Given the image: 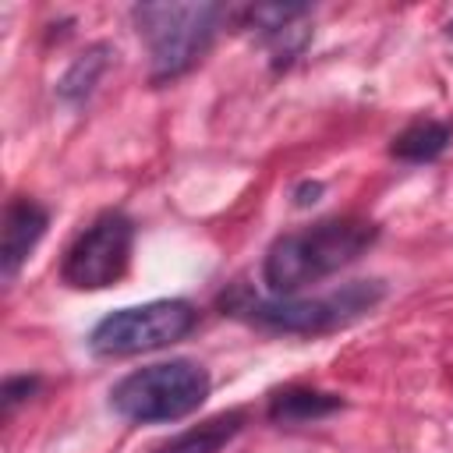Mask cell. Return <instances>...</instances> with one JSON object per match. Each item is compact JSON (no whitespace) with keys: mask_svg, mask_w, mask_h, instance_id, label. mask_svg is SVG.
<instances>
[{"mask_svg":"<svg viewBox=\"0 0 453 453\" xmlns=\"http://www.w3.org/2000/svg\"><path fill=\"white\" fill-rule=\"evenodd\" d=\"M379 237L372 219L336 216L315 226L283 234L269 244L262 258V283L273 297H294L297 290L354 265Z\"/></svg>","mask_w":453,"mask_h":453,"instance_id":"6da1fadb","label":"cell"},{"mask_svg":"<svg viewBox=\"0 0 453 453\" xmlns=\"http://www.w3.org/2000/svg\"><path fill=\"white\" fill-rule=\"evenodd\" d=\"M382 280H354L326 297H258L248 287H234L219 297L223 315H234L248 326L269 333H294V336H322L333 329L350 326L365 311L382 301Z\"/></svg>","mask_w":453,"mask_h":453,"instance_id":"7a4b0ae2","label":"cell"},{"mask_svg":"<svg viewBox=\"0 0 453 453\" xmlns=\"http://www.w3.org/2000/svg\"><path fill=\"white\" fill-rule=\"evenodd\" d=\"M226 14L230 11L219 4H138L131 18L149 46L152 81L163 85L188 74L212 46Z\"/></svg>","mask_w":453,"mask_h":453,"instance_id":"3957f363","label":"cell"},{"mask_svg":"<svg viewBox=\"0 0 453 453\" xmlns=\"http://www.w3.org/2000/svg\"><path fill=\"white\" fill-rule=\"evenodd\" d=\"M209 389H212L209 372L198 361L177 357V361H159V365L127 372L110 389V407L113 414L134 425L180 421L205 403Z\"/></svg>","mask_w":453,"mask_h":453,"instance_id":"277c9868","label":"cell"},{"mask_svg":"<svg viewBox=\"0 0 453 453\" xmlns=\"http://www.w3.org/2000/svg\"><path fill=\"white\" fill-rule=\"evenodd\" d=\"M198 322L195 304L180 297H159L103 315L88 333V350L99 357H131L184 340Z\"/></svg>","mask_w":453,"mask_h":453,"instance_id":"5b68a950","label":"cell"},{"mask_svg":"<svg viewBox=\"0 0 453 453\" xmlns=\"http://www.w3.org/2000/svg\"><path fill=\"white\" fill-rule=\"evenodd\" d=\"M131 251H134V223H131V216H124L120 209H106L64 251L60 280L67 287H74V290L113 287L127 273Z\"/></svg>","mask_w":453,"mask_h":453,"instance_id":"8992f818","label":"cell"},{"mask_svg":"<svg viewBox=\"0 0 453 453\" xmlns=\"http://www.w3.org/2000/svg\"><path fill=\"white\" fill-rule=\"evenodd\" d=\"M50 226V212L32 198H14L4 212V237H0V269L7 280L18 276V269L28 262L35 244L42 241Z\"/></svg>","mask_w":453,"mask_h":453,"instance_id":"52a82bcc","label":"cell"},{"mask_svg":"<svg viewBox=\"0 0 453 453\" xmlns=\"http://www.w3.org/2000/svg\"><path fill=\"white\" fill-rule=\"evenodd\" d=\"M241 425H244V411H223V414L180 432L177 439H170L156 453H219L241 432Z\"/></svg>","mask_w":453,"mask_h":453,"instance_id":"ba28073f","label":"cell"},{"mask_svg":"<svg viewBox=\"0 0 453 453\" xmlns=\"http://www.w3.org/2000/svg\"><path fill=\"white\" fill-rule=\"evenodd\" d=\"M453 142V127L442 124V120H414L411 127H403L393 145H389V156L403 159V163H432L439 159Z\"/></svg>","mask_w":453,"mask_h":453,"instance_id":"9c48e42d","label":"cell"},{"mask_svg":"<svg viewBox=\"0 0 453 453\" xmlns=\"http://www.w3.org/2000/svg\"><path fill=\"white\" fill-rule=\"evenodd\" d=\"M343 400L336 393H322V389H304V386H290V389H280L273 393L269 400V418L273 421H315V418H326L333 411H340Z\"/></svg>","mask_w":453,"mask_h":453,"instance_id":"30bf717a","label":"cell"},{"mask_svg":"<svg viewBox=\"0 0 453 453\" xmlns=\"http://www.w3.org/2000/svg\"><path fill=\"white\" fill-rule=\"evenodd\" d=\"M110 57H113V50H110L106 42L88 46L81 57H74V60H71V67H67V71H64V78L57 81V96H60L64 103H71V106L85 103V99L92 96V88L99 85L103 71L110 67Z\"/></svg>","mask_w":453,"mask_h":453,"instance_id":"8fae6325","label":"cell"},{"mask_svg":"<svg viewBox=\"0 0 453 453\" xmlns=\"http://www.w3.org/2000/svg\"><path fill=\"white\" fill-rule=\"evenodd\" d=\"M39 389V375H11V379H4V386H0V403H4V411L11 414L21 400H28L32 393Z\"/></svg>","mask_w":453,"mask_h":453,"instance_id":"7c38bea8","label":"cell"},{"mask_svg":"<svg viewBox=\"0 0 453 453\" xmlns=\"http://www.w3.org/2000/svg\"><path fill=\"white\" fill-rule=\"evenodd\" d=\"M322 180H301L297 188H294V205L297 209H308V205H315L319 198H322Z\"/></svg>","mask_w":453,"mask_h":453,"instance_id":"4fadbf2b","label":"cell"},{"mask_svg":"<svg viewBox=\"0 0 453 453\" xmlns=\"http://www.w3.org/2000/svg\"><path fill=\"white\" fill-rule=\"evenodd\" d=\"M446 32H449V35H453V21H449V25H446Z\"/></svg>","mask_w":453,"mask_h":453,"instance_id":"5bb4252c","label":"cell"}]
</instances>
